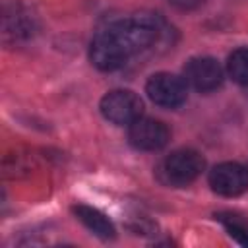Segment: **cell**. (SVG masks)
<instances>
[{
  "mask_svg": "<svg viewBox=\"0 0 248 248\" xmlns=\"http://www.w3.org/2000/svg\"><path fill=\"white\" fill-rule=\"evenodd\" d=\"M203 167H205V159L196 149L182 147V149L172 151L165 159V163H163V174H165V180L169 184L186 186V184L194 182L202 174Z\"/></svg>",
  "mask_w": 248,
  "mask_h": 248,
  "instance_id": "3",
  "label": "cell"
},
{
  "mask_svg": "<svg viewBox=\"0 0 248 248\" xmlns=\"http://www.w3.org/2000/svg\"><path fill=\"white\" fill-rule=\"evenodd\" d=\"M101 114L116 124V126H130L132 122H136L141 112H143V103L141 99L130 91V89H114V91H108L103 99H101Z\"/></svg>",
  "mask_w": 248,
  "mask_h": 248,
  "instance_id": "2",
  "label": "cell"
},
{
  "mask_svg": "<svg viewBox=\"0 0 248 248\" xmlns=\"http://www.w3.org/2000/svg\"><path fill=\"white\" fill-rule=\"evenodd\" d=\"M223 227L227 229V232L238 242L248 246V221L238 217V215H219Z\"/></svg>",
  "mask_w": 248,
  "mask_h": 248,
  "instance_id": "11",
  "label": "cell"
},
{
  "mask_svg": "<svg viewBox=\"0 0 248 248\" xmlns=\"http://www.w3.org/2000/svg\"><path fill=\"white\" fill-rule=\"evenodd\" d=\"M107 31L112 35V39L120 45V48L128 56L147 48L157 39V33H159L157 23L147 16L116 21Z\"/></svg>",
  "mask_w": 248,
  "mask_h": 248,
  "instance_id": "1",
  "label": "cell"
},
{
  "mask_svg": "<svg viewBox=\"0 0 248 248\" xmlns=\"http://www.w3.org/2000/svg\"><path fill=\"white\" fill-rule=\"evenodd\" d=\"M145 93L155 105L167 107V108L180 107L188 95L184 79L169 72L153 74L145 83Z\"/></svg>",
  "mask_w": 248,
  "mask_h": 248,
  "instance_id": "4",
  "label": "cell"
},
{
  "mask_svg": "<svg viewBox=\"0 0 248 248\" xmlns=\"http://www.w3.org/2000/svg\"><path fill=\"white\" fill-rule=\"evenodd\" d=\"M227 72L229 76L242 85H248V46L236 48L229 60H227Z\"/></svg>",
  "mask_w": 248,
  "mask_h": 248,
  "instance_id": "10",
  "label": "cell"
},
{
  "mask_svg": "<svg viewBox=\"0 0 248 248\" xmlns=\"http://www.w3.org/2000/svg\"><path fill=\"white\" fill-rule=\"evenodd\" d=\"M184 78L198 91H213L223 81V68L211 56H196L186 62Z\"/></svg>",
  "mask_w": 248,
  "mask_h": 248,
  "instance_id": "7",
  "label": "cell"
},
{
  "mask_svg": "<svg viewBox=\"0 0 248 248\" xmlns=\"http://www.w3.org/2000/svg\"><path fill=\"white\" fill-rule=\"evenodd\" d=\"M169 128L155 118H143L140 116L136 122L130 124L128 140L136 149L141 151H159L169 143Z\"/></svg>",
  "mask_w": 248,
  "mask_h": 248,
  "instance_id": "6",
  "label": "cell"
},
{
  "mask_svg": "<svg viewBox=\"0 0 248 248\" xmlns=\"http://www.w3.org/2000/svg\"><path fill=\"white\" fill-rule=\"evenodd\" d=\"M89 58L95 68L112 72V70H118L120 66H124V62L128 60V54L120 48V45L105 29L93 37L91 46H89Z\"/></svg>",
  "mask_w": 248,
  "mask_h": 248,
  "instance_id": "8",
  "label": "cell"
},
{
  "mask_svg": "<svg viewBox=\"0 0 248 248\" xmlns=\"http://www.w3.org/2000/svg\"><path fill=\"white\" fill-rule=\"evenodd\" d=\"M74 215L78 217V221H81L93 234H97L99 238H114V225L108 221V217L105 213H101L99 209L95 207H89V205H76L74 209Z\"/></svg>",
  "mask_w": 248,
  "mask_h": 248,
  "instance_id": "9",
  "label": "cell"
},
{
  "mask_svg": "<svg viewBox=\"0 0 248 248\" xmlns=\"http://www.w3.org/2000/svg\"><path fill=\"white\" fill-rule=\"evenodd\" d=\"M209 186L219 196L234 198L248 190V167L240 163H221L209 172Z\"/></svg>",
  "mask_w": 248,
  "mask_h": 248,
  "instance_id": "5",
  "label": "cell"
}]
</instances>
